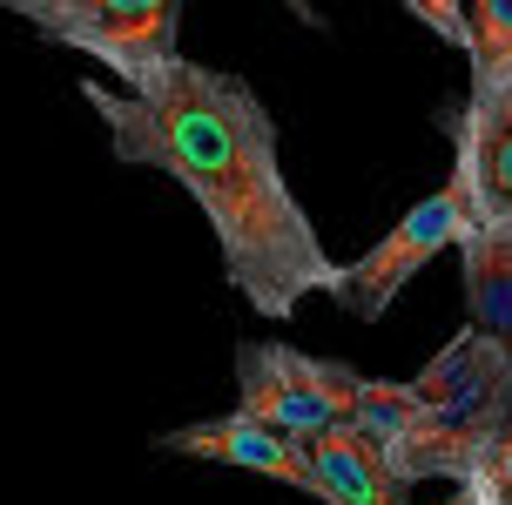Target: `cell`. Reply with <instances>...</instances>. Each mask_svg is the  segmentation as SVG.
I'll return each instance as SVG.
<instances>
[{
  "label": "cell",
  "mask_w": 512,
  "mask_h": 505,
  "mask_svg": "<svg viewBox=\"0 0 512 505\" xmlns=\"http://www.w3.org/2000/svg\"><path fill=\"white\" fill-rule=\"evenodd\" d=\"M0 14H21L41 41L88 54L122 88H142L169 54H182V0H0Z\"/></svg>",
  "instance_id": "2"
},
{
  "label": "cell",
  "mask_w": 512,
  "mask_h": 505,
  "mask_svg": "<svg viewBox=\"0 0 512 505\" xmlns=\"http://www.w3.org/2000/svg\"><path fill=\"white\" fill-rule=\"evenodd\" d=\"M472 505H512V411L486 431V465H479V499Z\"/></svg>",
  "instance_id": "11"
},
{
  "label": "cell",
  "mask_w": 512,
  "mask_h": 505,
  "mask_svg": "<svg viewBox=\"0 0 512 505\" xmlns=\"http://www.w3.org/2000/svg\"><path fill=\"white\" fill-rule=\"evenodd\" d=\"M459 277L472 330H486L512 351V229L499 223H465L459 236Z\"/></svg>",
  "instance_id": "9"
},
{
  "label": "cell",
  "mask_w": 512,
  "mask_h": 505,
  "mask_svg": "<svg viewBox=\"0 0 512 505\" xmlns=\"http://www.w3.org/2000/svg\"><path fill=\"white\" fill-rule=\"evenodd\" d=\"M162 452L209 458V465H236V472L277 479V485H290V492H310L304 445L283 438V431H270V425H256V418H243V411H230V418H203V425H182V431H162Z\"/></svg>",
  "instance_id": "7"
},
{
  "label": "cell",
  "mask_w": 512,
  "mask_h": 505,
  "mask_svg": "<svg viewBox=\"0 0 512 505\" xmlns=\"http://www.w3.org/2000/svg\"><path fill=\"white\" fill-rule=\"evenodd\" d=\"M304 465H310V499L317 505H398V499H411L405 485L384 472V458L371 452L351 425L310 431Z\"/></svg>",
  "instance_id": "8"
},
{
  "label": "cell",
  "mask_w": 512,
  "mask_h": 505,
  "mask_svg": "<svg viewBox=\"0 0 512 505\" xmlns=\"http://www.w3.org/2000/svg\"><path fill=\"white\" fill-rule=\"evenodd\" d=\"M418 21L432 27L438 41H452V48H465V0H405Z\"/></svg>",
  "instance_id": "12"
},
{
  "label": "cell",
  "mask_w": 512,
  "mask_h": 505,
  "mask_svg": "<svg viewBox=\"0 0 512 505\" xmlns=\"http://www.w3.org/2000/svg\"><path fill=\"white\" fill-rule=\"evenodd\" d=\"M465 223H472V196H465L459 176H445V189H432L425 202H411L358 263H337V277H331L324 297H337L351 317H364V324H378L384 310L398 303V290H405L432 256L459 250Z\"/></svg>",
  "instance_id": "3"
},
{
  "label": "cell",
  "mask_w": 512,
  "mask_h": 505,
  "mask_svg": "<svg viewBox=\"0 0 512 505\" xmlns=\"http://www.w3.org/2000/svg\"><path fill=\"white\" fill-rule=\"evenodd\" d=\"M81 101L108 128L115 162L169 176L203 209L223 277L243 303L263 317H297L317 290H331L337 263L283 176L277 122L243 75L169 54L142 88L81 81Z\"/></svg>",
  "instance_id": "1"
},
{
  "label": "cell",
  "mask_w": 512,
  "mask_h": 505,
  "mask_svg": "<svg viewBox=\"0 0 512 505\" xmlns=\"http://www.w3.org/2000/svg\"><path fill=\"white\" fill-rule=\"evenodd\" d=\"M398 505H411V499H398ZM445 505H472V499H465V492H452V499H445Z\"/></svg>",
  "instance_id": "14"
},
{
  "label": "cell",
  "mask_w": 512,
  "mask_h": 505,
  "mask_svg": "<svg viewBox=\"0 0 512 505\" xmlns=\"http://www.w3.org/2000/svg\"><path fill=\"white\" fill-rule=\"evenodd\" d=\"M405 391L432 411L438 425L492 431L512 411V351L499 344V337H486V330L465 324L459 337H452V344H445V351L405 384Z\"/></svg>",
  "instance_id": "5"
},
{
  "label": "cell",
  "mask_w": 512,
  "mask_h": 505,
  "mask_svg": "<svg viewBox=\"0 0 512 505\" xmlns=\"http://www.w3.org/2000/svg\"><path fill=\"white\" fill-rule=\"evenodd\" d=\"M351 391H358L351 364L304 357L290 344H236V411L283 431V438H297V445L324 425H344Z\"/></svg>",
  "instance_id": "4"
},
{
  "label": "cell",
  "mask_w": 512,
  "mask_h": 505,
  "mask_svg": "<svg viewBox=\"0 0 512 505\" xmlns=\"http://www.w3.org/2000/svg\"><path fill=\"white\" fill-rule=\"evenodd\" d=\"M283 7H290V14H297V21H310V27H324V14H317V0H283Z\"/></svg>",
  "instance_id": "13"
},
{
  "label": "cell",
  "mask_w": 512,
  "mask_h": 505,
  "mask_svg": "<svg viewBox=\"0 0 512 505\" xmlns=\"http://www.w3.org/2000/svg\"><path fill=\"white\" fill-rule=\"evenodd\" d=\"M465 54H472V88L512 75V0H465Z\"/></svg>",
  "instance_id": "10"
},
{
  "label": "cell",
  "mask_w": 512,
  "mask_h": 505,
  "mask_svg": "<svg viewBox=\"0 0 512 505\" xmlns=\"http://www.w3.org/2000/svg\"><path fill=\"white\" fill-rule=\"evenodd\" d=\"M452 128H459L452 176L472 196V223L512 229V75L492 81V88H472Z\"/></svg>",
  "instance_id": "6"
}]
</instances>
